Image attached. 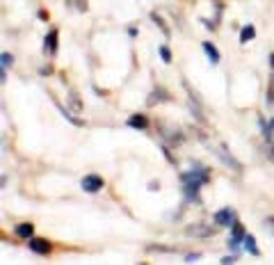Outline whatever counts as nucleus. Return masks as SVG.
I'll return each instance as SVG.
<instances>
[{
    "instance_id": "6ab92c4d",
    "label": "nucleus",
    "mask_w": 274,
    "mask_h": 265,
    "mask_svg": "<svg viewBox=\"0 0 274 265\" xmlns=\"http://www.w3.org/2000/svg\"><path fill=\"white\" fill-rule=\"evenodd\" d=\"M0 60H2V67L7 69V67H12V64H14V55H12V53H2V55H0Z\"/></svg>"
},
{
    "instance_id": "4468645a",
    "label": "nucleus",
    "mask_w": 274,
    "mask_h": 265,
    "mask_svg": "<svg viewBox=\"0 0 274 265\" xmlns=\"http://www.w3.org/2000/svg\"><path fill=\"white\" fill-rule=\"evenodd\" d=\"M156 101H169V94L164 89H153V94H151V99H148V103H156Z\"/></svg>"
},
{
    "instance_id": "2eb2a0df",
    "label": "nucleus",
    "mask_w": 274,
    "mask_h": 265,
    "mask_svg": "<svg viewBox=\"0 0 274 265\" xmlns=\"http://www.w3.org/2000/svg\"><path fill=\"white\" fill-rule=\"evenodd\" d=\"M151 18H153V23H156L158 28H160V30H163V35H164V37H169V35H171V32H169V28H167V25H164V23H163V18H160V16H158L156 12H151Z\"/></svg>"
},
{
    "instance_id": "7ed1b4c3",
    "label": "nucleus",
    "mask_w": 274,
    "mask_h": 265,
    "mask_svg": "<svg viewBox=\"0 0 274 265\" xmlns=\"http://www.w3.org/2000/svg\"><path fill=\"white\" fill-rule=\"evenodd\" d=\"M105 185V181L101 178V176L96 174H89V176H82V181H80V188L87 192V194H96V192H101Z\"/></svg>"
},
{
    "instance_id": "f3484780",
    "label": "nucleus",
    "mask_w": 274,
    "mask_h": 265,
    "mask_svg": "<svg viewBox=\"0 0 274 265\" xmlns=\"http://www.w3.org/2000/svg\"><path fill=\"white\" fill-rule=\"evenodd\" d=\"M69 5L78 12H87V0H69Z\"/></svg>"
},
{
    "instance_id": "39448f33",
    "label": "nucleus",
    "mask_w": 274,
    "mask_h": 265,
    "mask_svg": "<svg viewBox=\"0 0 274 265\" xmlns=\"http://www.w3.org/2000/svg\"><path fill=\"white\" fill-rule=\"evenodd\" d=\"M245 235H247L245 227H242L240 222H236V224L231 227V235H229V247H231V249H236V251H237L240 243H245Z\"/></svg>"
},
{
    "instance_id": "f257e3e1",
    "label": "nucleus",
    "mask_w": 274,
    "mask_h": 265,
    "mask_svg": "<svg viewBox=\"0 0 274 265\" xmlns=\"http://www.w3.org/2000/svg\"><path fill=\"white\" fill-rule=\"evenodd\" d=\"M181 181H183V190H185L187 197H197V192H199L201 185H206L210 181V174H208L206 167L197 165V169L192 172H183L181 174Z\"/></svg>"
},
{
    "instance_id": "9d476101",
    "label": "nucleus",
    "mask_w": 274,
    "mask_h": 265,
    "mask_svg": "<svg viewBox=\"0 0 274 265\" xmlns=\"http://www.w3.org/2000/svg\"><path fill=\"white\" fill-rule=\"evenodd\" d=\"M126 124L130 126V128H137V130H146V128H148L146 114H130Z\"/></svg>"
},
{
    "instance_id": "1a4fd4ad",
    "label": "nucleus",
    "mask_w": 274,
    "mask_h": 265,
    "mask_svg": "<svg viewBox=\"0 0 274 265\" xmlns=\"http://www.w3.org/2000/svg\"><path fill=\"white\" fill-rule=\"evenodd\" d=\"M14 233H16V238H21V240H30V238L35 235V224H30V222H23V224H16Z\"/></svg>"
},
{
    "instance_id": "f8f14e48",
    "label": "nucleus",
    "mask_w": 274,
    "mask_h": 265,
    "mask_svg": "<svg viewBox=\"0 0 274 265\" xmlns=\"http://www.w3.org/2000/svg\"><path fill=\"white\" fill-rule=\"evenodd\" d=\"M242 245H245V251L249 254V256H260V249L256 247V238H254L252 233L245 235V243H242Z\"/></svg>"
},
{
    "instance_id": "a211bd4d",
    "label": "nucleus",
    "mask_w": 274,
    "mask_h": 265,
    "mask_svg": "<svg viewBox=\"0 0 274 265\" xmlns=\"http://www.w3.org/2000/svg\"><path fill=\"white\" fill-rule=\"evenodd\" d=\"M160 57H163L164 64H169L171 62V51L167 48V46H160Z\"/></svg>"
},
{
    "instance_id": "f03ea898",
    "label": "nucleus",
    "mask_w": 274,
    "mask_h": 265,
    "mask_svg": "<svg viewBox=\"0 0 274 265\" xmlns=\"http://www.w3.org/2000/svg\"><path fill=\"white\" fill-rule=\"evenodd\" d=\"M213 222H215L217 229H231L233 224H236V211L233 208H219V211L213 215Z\"/></svg>"
},
{
    "instance_id": "423d86ee",
    "label": "nucleus",
    "mask_w": 274,
    "mask_h": 265,
    "mask_svg": "<svg viewBox=\"0 0 274 265\" xmlns=\"http://www.w3.org/2000/svg\"><path fill=\"white\" fill-rule=\"evenodd\" d=\"M57 39H59V32L53 28V30L46 35V39H44V53H48V55L57 53Z\"/></svg>"
},
{
    "instance_id": "6e6552de",
    "label": "nucleus",
    "mask_w": 274,
    "mask_h": 265,
    "mask_svg": "<svg viewBox=\"0 0 274 265\" xmlns=\"http://www.w3.org/2000/svg\"><path fill=\"white\" fill-rule=\"evenodd\" d=\"M187 235H199V238H210V235H215V229L210 227H203V224H192V227L185 229Z\"/></svg>"
},
{
    "instance_id": "412c9836",
    "label": "nucleus",
    "mask_w": 274,
    "mask_h": 265,
    "mask_svg": "<svg viewBox=\"0 0 274 265\" xmlns=\"http://www.w3.org/2000/svg\"><path fill=\"white\" fill-rule=\"evenodd\" d=\"M263 224H265V229L270 231V233H274V217H265V222H263Z\"/></svg>"
},
{
    "instance_id": "dca6fc26",
    "label": "nucleus",
    "mask_w": 274,
    "mask_h": 265,
    "mask_svg": "<svg viewBox=\"0 0 274 265\" xmlns=\"http://www.w3.org/2000/svg\"><path fill=\"white\" fill-rule=\"evenodd\" d=\"M267 106H274V78H270V83H267Z\"/></svg>"
},
{
    "instance_id": "0eeeda50",
    "label": "nucleus",
    "mask_w": 274,
    "mask_h": 265,
    "mask_svg": "<svg viewBox=\"0 0 274 265\" xmlns=\"http://www.w3.org/2000/svg\"><path fill=\"white\" fill-rule=\"evenodd\" d=\"M215 153L219 156V158H222L224 165H231V167H233V172H242V165H240V162H237V160L233 158L229 151H226V146H224V144L219 146V151H215Z\"/></svg>"
},
{
    "instance_id": "9b49d317",
    "label": "nucleus",
    "mask_w": 274,
    "mask_h": 265,
    "mask_svg": "<svg viewBox=\"0 0 274 265\" xmlns=\"http://www.w3.org/2000/svg\"><path fill=\"white\" fill-rule=\"evenodd\" d=\"M201 48H203V53L208 55V60H210V64H219V60H222V55H219V51L215 48V44H210V41H203V44H201Z\"/></svg>"
},
{
    "instance_id": "aec40b11",
    "label": "nucleus",
    "mask_w": 274,
    "mask_h": 265,
    "mask_svg": "<svg viewBox=\"0 0 274 265\" xmlns=\"http://www.w3.org/2000/svg\"><path fill=\"white\" fill-rule=\"evenodd\" d=\"M199 258H201V254H199V251H194V254H187V256H185V263H197Z\"/></svg>"
},
{
    "instance_id": "5701e85b",
    "label": "nucleus",
    "mask_w": 274,
    "mask_h": 265,
    "mask_svg": "<svg viewBox=\"0 0 274 265\" xmlns=\"http://www.w3.org/2000/svg\"><path fill=\"white\" fill-rule=\"evenodd\" d=\"M128 37H137V28H128Z\"/></svg>"
},
{
    "instance_id": "ddd939ff",
    "label": "nucleus",
    "mask_w": 274,
    "mask_h": 265,
    "mask_svg": "<svg viewBox=\"0 0 274 265\" xmlns=\"http://www.w3.org/2000/svg\"><path fill=\"white\" fill-rule=\"evenodd\" d=\"M256 37V28H254L252 23H247L245 28L240 30V44H247V41H252Z\"/></svg>"
},
{
    "instance_id": "b1692460",
    "label": "nucleus",
    "mask_w": 274,
    "mask_h": 265,
    "mask_svg": "<svg viewBox=\"0 0 274 265\" xmlns=\"http://www.w3.org/2000/svg\"><path fill=\"white\" fill-rule=\"evenodd\" d=\"M270 67H272V71H274V53H270Z\"/></svg>"
},
{
    "instance_id": "4be33fe9",
    "label": "nucleus",
    "mask_w": 274,
    "mask_h": 265,
    "mask_svg": "<svg viewBox=\"0 0 274 265\" xmlns=\"http://www.w3.org/2000/svg\"><path fill=\"white\" fill-rule=\"evenodd\" d=\"M222 265H229V263H236V256H224L222 261H219Z\"/></svg>"
},
{
    "instance_id": "20e7f679",
    "label": "nucleus",
    "mask_w": 274,
    "mask_h": 265,
    "mask_svg": "<svg viewBox=\"0 0 274 265\" xmlns=\"http://www.w3.org/2000/svg\"><path fill=\"white\" fill-rule=\"evenodd\" d=\"M28 247L35 251V254H39V256H48V254H51V249H53V245L48 243L46 238H35V235L28 240Z\"/></svg>"
}]
</instances>
